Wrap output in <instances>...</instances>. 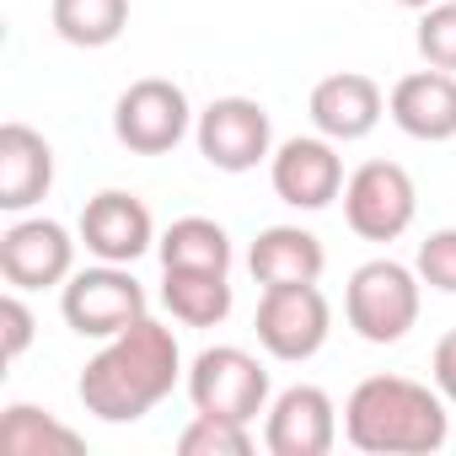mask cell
Wrapping results in <instances>:
<instances>
[{
  "label": "cell",
  "mask_w": 456,
  "mask_h": 456,
  "mask_svg": "<svg viewBox=\"0 0 456 456\" xmlns=\"http://www.w3.org/2000/svg\"><path fill=\"white\" fill-rule=\"evenodd\" d=\"M177 381H183L177 333L156 317H140L134 328L102 338V349L86 360L76 392H81V408L97 413L102 424H134L161 397H172Z\"/></svg>",
  "instance_id": "cell-1"
},
{
  "label": "cell",
  "mask_w": 456,
  "mask_h": 456,
  "mask_svg": "<svg viewBox=\"0 0 456 456\" xmlns=\"http://www.w3.org/2000/svg\"><path fill=\"white\" fill-rule=\"evenodd\" d=\"M451 435L440 387L413 376H365L344 403V440L365 456H429Z\"/></svg>",
  "instance_id": "cell-2"
},
{
  "label": "cell",
  "mask_w": 456,
  "mask_h": 456,
  "mask_svg": "<svg viewBox=\"0 0 456 456\" xmlns=\"http://www.w3.org/2000/svg\"><path fill=\"white\" fill-rule=\"evenodd\" d=\"M424 280L397 258H370L344 285V317L365 344H403L419 328Z\"/></svg>",
  "instance_id": "cell-3"
},
{
  "label": "cell",
  "mask_w": 456,
  "mask_h": 456,
  "mask_svg": "<svg viewBox=\"0 0 456 456\" xmlns=\"http://www.w3.org/2000/svg\"><path fill=\"white\" fill-rule=\"evenodd\" d=\"M60 312H65L70 333L113 338V333L134 328L140 317H151V296L129 274V264H97V269H76L60 285Z\"/></svg>",
  "instance_id": "cell-4"
},
{
  "label": "cell",
  "mask_w": 456,
  "mask_h": 456,
  "mask_svg": "<svg viewBox=\"0 0 456 456\" xmlns=\"http://www.w3.org/2000/svg\"><path fill=\"white\" fill-rule=\"evenodd\" d=\"M188 403H193V413H220V419L253 424L258 413H269V370L258 354H248L237 344L199 349L188 365Z\"/></svg>",
  "instance_id": "cell-5"
},
{
  "label": "cell",
  "mask_w": 456,
  "mask_h": 456,
  "mask_svg": "<svg viewBox=\"0 0 456 456\" xmlns=\"http://www.w3.org/2000/svg\"><path fill=\"white\" fill-rule=\"evenodd\" d=\"M193 129V108H188V92L167 76H145V81H129L113 102V134L124 151L134 156H167L183 145V134Z\"/></svg>",
  "instance_id": "cell-6"
},
{
  "label": "cell",
  "mask_w": 456,
  "mask_h": 456,
  "mask_svg": "<svg viewBox=\"0 0 456 456\" xmlns=\"http://www.w3.org/2000/svg\"><path fill=\"white\" fill-rule=\"evenodd\" d=\"M419 215V188L397 161H365L344 183V220L360 242H397Z\"/></svg>",
  "instance_id": "cell-7"
},
{
  "label": "cell",
  "mask_w": 456,
  "mask_h": 456,
  "mask_svg": "<svg viewBox=\"0 0 456 456\" xmlns=\"http://www.w3.org/2000/svg\"><path fill=\"white\" fill-rule=\"evenodd\" d=\"M193 140H199V156L215 172H253L258 161L274 156L269 108L253 102V97H215L193 118Z\"/></svg>",
  "instance_id": "cell-8"
},
{
  "label": "cell",
  "mask_w": 456,
  "mask_h": 456,
  "mask_svg": "<svg viewBox=\"0 0 456 456\" xmlns=\"http://www.w3.org/2000/svg\"><path fill=\"white\" fill-rule=\"evenodd\" d=\"M253 328H258V344H264L274 360L301 365V360H312V354L328 344V333H333V306H328V296H322L317 285H269L264 301H258Z\"/></svg>",
  "instance_id": "cell-9"
},
{
  "label": "cell",
  "mask_w": 456,
  "mask_h": 456,
  "mask_svg": "<svg viewBox=\"0 0 456 456\" xmlns=\"http://www.w3.org/2000/svg\"><path fill=\"white\" fill-rule=\"evenodd\" d=\"M0 274L12 290H54L76 274V237L60 220L22 215L0 232Z\"/></svg>",
  "instance_id": "cell-10"
},
{
  "label": "cell",
  "mask_w": 456,
  "mask_h": 456,
  "mask_svg": "<svg viewBox=\"0 0 456 456\" xmlns=\"http://www.w3.org/2000/svg\"><path fill=\"white\" fill-rule=\"evenodd\" d=\"M269 183L290 209H328L344 199V156L328 134H296L269 156Z\"/></svg>",
  "instance_id": "cell-11"
},
{
  "label": "cell",
  "mask_w": 456,
  "mask_h": 456,
  "mask_svg": "<svg viewBox=\"0 0 456 456\" xmlns=\"http://www.w3.org/2000/svg\"><path fill=\"white\" fill-rule=\"evenodd\" d=\"M338 408L322 387L301 381V387H285L274 403H269V419H264V445L269 456H328L338 445Z\"/></svg>",
  "instance_id": "cell-12"
},
{
  "label": "cell",
  "mask_w": 456,
  "mask_h": 456,
  "mask_svg": "<svg viewBox=\"0 0 456 456\" xmlns=\"http://www.w3.org/2000/svg\"><path fill=\"white\" fill-rule=\"evenodd\" d=\"M81 242L97 264H134L156 248V220H151L145 199H134L124 188H102L81 209Z\"/></svg>",
  "instance_id": "cell-13"
},
{
  "label": "cell",
  "mask_w": 456,
  "mask_h": 456,
  "mask_svg": "<svg viewBox=\"0 0 456 456\" xmlns=\"http://www.w3.org/2000/svg\"><path fill=\"white\" fill-rule=\"evenodd\" d=\"M306 113H312L317 134L349 145V140H365V134L381 124V113H387V92H381L370 76H360V70H338V76H322V81L312 86Z\"/></svg>",
  "instance_id": "cell-14"
},
{
  "label": "cell",
  "mask_w": 456,
  "mask_h": 456,
  "mask_svg": "<svg viewBox=\"0 0 456 456\" xmlns=\"http://www.w3.org/2000/svg\"><path fill=\"white\" fill-rule=\"evenodd\" d=\"M387 113H392V124L408 140H424V145L456 140V76L451 70H435V65L403 76L387 92Z\"/></svg>",
  "instance_id": "cell-15"
},
{
  "label": "cell",
  "mask_w": 456,
  "mask_h": 456,
  "mask_svg": "<svg viewBox=\"0 0 456 456\" xmlns=\"http://www.w3.org/2000/svg\"><path fill=\"white\" fill-rule=\"evenodd\" d=\"M54 188V145L28 124H0V209L28 215Z\"/></svg>",
  "instance_id": "cell-16"
},
{
  "label": "cell",
  "mask_w": 456,
  "mask_h": 456,
  "mask_svg": "<svg viewBox=\"0 0 456 456\" xmlns=\"http://www.w3.org/2000/svg\"><path fill=\"white\" fill-rule=\"evenodd\" d=\"M248 269L264 290L269 285H317L328 269V253L306 225H269V232H258V242L248 253Z\"/></svg>",
  "instance_id": "cell-17"
},
{
  "label": "cell",
  "mask_w": 456,
  "mask_h": 456,
  "mask_svg": "<svg viewBox=\"0 0 456 456\" xmlns=\"http://www.w3.org/2000/svg\"><path fill=\"white\" fill-rule=\"evenodd\" d=\"M161 306L183 328H215L232 317V274L209 269H161Z\"/></svg>",
  "instance_id": "cell-18"
},
{
  "label": "cell",
  "mask_w": 456,
  "mask_h": 456,
  "mask_svg": "<svg viewBox=\"0 0 456 456\" xmlns=\"http://www.w3.org/2000/svg\"><path fill=\"white\" fill-rule=\"evenodd\" d=\"M161 269H209V274H232V237L225 225L209 215H183L156 237Z\"/></svg>",
  "instance_id": "cell-19"
},
{
  "label": "cell",
  "mask_w": 456,
  "mask_h": 456,
  "mask_svg": "<svg viewBox=\"0 0 456 456\" xmlns=\"http://www.w3.org/2000/svg\"><path fill=\"white\" fill-rule=\"evenodd\" d=\"M81 445L86 440L70 424H60L33 403H12L0 413V451L6 456H81Z\"/></svg>",
  "instance_id": "cell-20"
},
{
  "label": "cell",
  "mask_w": 456,
  "mask_h": 456,
  "mask_svg": "<svg viewBox=\"0 0 456 456\" xmlns=\"http://www.w3.org/2000/svg\"><path fill=\"white\" fill-rule=\"evenodd\" d=\"M49 17L70 49H108L129 28V0H54Z\"/></svg>",
  "instance_id": "cell-21"
},
{
  "label": "cell",
  "mask_w": 456,
  "mask_h": 456,
  "mask_svg": "<svg viewBox=\"0 0 456 456\" xmlns=\"http://www.w3.org/2000/svg\"><path fill=\"white\" fill-rule=\"evenodd\" d=\"M183 456H248L253 451V424L220 419V413H193L177 435Z\"/></svg>",
  "instance_id": "cell-22"
},
{
  "label": "cell",
  "mask_w": 456,
  "mask_h": 456,
  "mask_svg": "<svg viewBox=\"0 0 456 456\" xmlns=\"http://www.w3.org/2000/svg\"><path fill=\"white\" fill-rule=\"evenodd\" d=\"M419 60L435 70L456 76V0H435V6L419 12Z\"/></svg>",
  "instance_id": "cell-23"
},
{
  "label": "cell",
  "mask_w": 456,
  "mask_h": 456,
  "mask_svg": "<svg viewBox=\"0 0 456 456\" xmlns=\"http://www.w3.org/2000/svg\"><path fill=\"white\" fill-rule=\"evenodd\" d=\"M419 280L440 296H456V225H440L419 242V258H413Z\"/></svg>",
  "instance_id": "cell-24"
},
{
  "label": "cell",
  "mask_w": 456,
  "mask_h": 456,
  "mask_svg": "<svg viewBox=\"0 0 456 456\" xmlns=\"http://www.w3.org/2000/svg\"><path fill=\"white\" fill-rule=\"evenodd\" d=\"M33 312H28V301H22V290H6L0 296V360L6 365H17L22 354H28V344H33Z\"/></svg>",
  "instance_id": "cell-25"
},
{
  "label": "cell",
  "mask_w": 456,
  "mask_h": 456,
  "mask_svg": "<svg viewBox=\"0 0 456 456\" xmlns=\"http://www.w3.org/2000/svg\"><path fill=\"white\" fill-rule=\"evenodd\" d=\"M429 381L440 387V397L456 408V328L435 344V354H429Z\"/></svg>",
  "instance_id": "cell-26"
},
{
  "label": "cell",
  "mask_w": 456,
  "mask_h": 456,
  "mask_svg": "<svg viewBox=\"0 0 456 456\" xmlns=\"http://www.w3.org/2000/svg\"><path fill=\"white\" fill-rule=\"evenodd\" d=\"M392 6H408V12H424V6H435V0H392Z\"/></svg>",
  "instance_id": "cell-27"
}]
</instances>
